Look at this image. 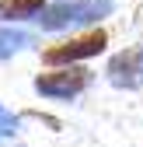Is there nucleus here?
<instances>
[{
    "mask_svg": "<svg viewBox=\"0 0 143 147\" xmlns=\"http://www.w3.org/2000/svg\"><path fill=\"white\" fill-rule=\"evenodd\" d=\"M112 0H63V4L42 11L39 25L56 32V28H70V25H87V21H98V18L112 14Z\"/></svg>",
    "mask_w": 143,
    "mask_h": 147,
    "instance_id": "1",
    "label": "nucleus"
},
{
    "mask_svg": "<svg viewBox=\"0 0 143 147\" xmlns=\"http://www.w3.org/2000/svg\"><path fill=\"white\" fill-rule=\"evenodd\" d=\"M87 84H91V70L74 67V63L35 77V91L42 98H77L80 91H87Z\"/></svg>",
    "mask_w": 143,
    "mask_h": 147,
    "instance_id": "2",
    "label": "nucleus"
},
{
    "mask_svg": "<svg viewBox=\"0 0 143 147\" xmlns=\"http://www.w3.org/2000/svg\"><path fill=\"white\" fill-rule=\"evenodd\" d=\"M108 46V35L101 28L87 32V35H77V39H66L59 46L45 49V63L52 67H66V63H77V60H87V56H98V53Z\"/></svg>",
    "mask_w": 143,
    "mask_h": 147,
    "instance_id": "3",
    "label": "nucleus"
},
{
    "mask_svg": "<svg viewBox=\"0 0 143 147\" xmlns=\"http://www.w3.org/2000/svg\"><path fill=\"white\" fill-rule=\"evenodd\" d=\"M108 81L115 88H126V91H136L143 88V46H133V49H122L108 60Z\"/></svg>",
    "mask_w": 143,
    "mask_h": 147,
    "instance_id": "4",
    "label": "nucleus"
},
{
    "mask_svg": "<svg viewBox=\"0 0 143 147\" xmlns=\"http://www.w3.org/2000/svg\"><path fill=\"white\" fill-rule=\"evenodd\" d=\"M45 7V0H0V18L4 21H21V18H31Z\"/></svg>",
    "mask_w": 143,
    "mask_h": 147,
    "instance_id": "5",
    "label": "nucleus"
},
{
    "mask_svg": "<svg viewBox=\"0 0 143 147\" xmlns=\"http://www.w3.org/2000/svg\"><path fill=\"white\" fill-rule=\"evenodd\" d=\"M31 39L25 32H0V56H11V53H17V49H25Z\"/></svg>",
    "mask_w": 143,
    "mask_h": 147,
    "instance_id": "6",
    "label": "nucleus"
},
{
    "mask_svg": "<svg viewBox=\"0 0 143 147\" xmlns=\"http://www.w3.org/2000/svg\"><path fill=\"white\" fill-rule=\"evenodd\" d=\"M0 133L4 137H11V133H17V116H11L4 105H0Z\"/></svg>",
    "mask_w": 143,
    "mask_h": 147,
    "instance_id": "7",
    "label": "nucleus"
}]
</instances>
